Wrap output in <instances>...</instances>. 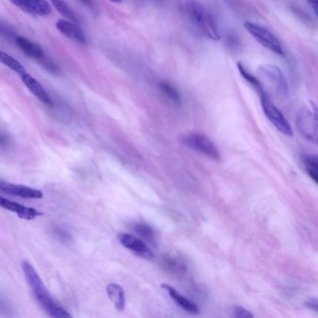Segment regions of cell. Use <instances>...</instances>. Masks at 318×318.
I'll use <instances>...</instances> for the list:
<instances>
[{
  "label": "cell",
  "mask_w": 318,
  "mask_h": 318,
  "mask_svg": "<svg viewBox=\"0 0 318 318\" xmlns=\"http://www.w3.org/2000/svg\"><path fill=\"white\" fill-rule=\"evenodd\" d=\"M21 269L38 302L49 317L53 318H71V315L68 312L52 299L40 275L28 261L23 260L21 262Z\"/></svg>",
  "instance_id": "obj_1"
},
{
  "label": "cell",
  "mask_w": 318,
  "mask_h": 318,
  "mask_svg": "<svg viewBox=\"0 0 318 318\" xmlns=\"http://www.w3.org/2000/svg\"><path fill=\"white\" fill-rule=\"evenodd\" d=\"M185 8L190 21L206 38L218 41L220 36L214 18L198 0H186Z\"/></svg>",
  "instance_id": "obj_2"
},
{
  "label": "cell",
  "mask_w": 318,
  "mask_h": 318,
  "mask_svg": "<svg viewBox=\"0 0 318 318\" xmlns=\"http://www.w3.org/2000/svg\"><path fill=\"white\" fill-rule=\"evenodd\" d=\"M244 27L262 47L278 55L284 54V50L280 41L267 27L254 21H246Z\"/></svg>",
  "instance_id": "obj_3"
},
{
  "label": "cell",
  "mask_w": 318,
  "mask_h": 318,
  "mask_svg": "<svg viewBox=\"0 0 318 318\" xmlns=\"http://www.w3.org/2000/svg\"><path fill=\"white\" fill-rule=\"evenodd\" d=\"M259 96L263 112L266 115L268 120L274 124V126L279 132L286 134L287 136H292L293 130L290 123H288L287 118L279 110L276 106L271 101L267 92H263Z\"/></svg>",
  "instance_id": "obj_4"
},
{
  "label": "cell",
  "mask_w": 318,
  "mask_h": 318,
  "mask_svg": "<svg viewBox=\"0 0 318 318\" xmlns=\"http://www.w3.org/2000/svg\"><path fill=\"white\" fill-rule=\"evenodd\" d=\"M181 141L187 148L193 149L198 153L203 154L204 156L215 161H218L220 159V154L215 144L204 134L191 133L185 135Z\"/></svg>",
  "instance_id": "obj_5"
},
{
  "label": "cell",
  "mask_w": 318,
  "mask_h": 318,
  "mask_svg": "<svg viewBox=\"0 0 318 318\" xmlns=\"http://www.w3.org/2000/svg\"><path fill=\"white\" fill-rule=\"evenodd\" d=\"M297 128L300 133L309 141L318 143V117L316 108H302L297 119Z\"/></svg>",
  "instance_id": "obj_6"
},
{
  "label": "cell",
  "mask_w": 318,
  "mask_h": 318,
  "mask_svg": "<svg viewBox=\"0 0 318 318\" xmlns=\"http://www.w3.org/2000/svg\"><path fill=\"white\" fill-rule=\"evenodd\" d=\"M258 73L263 76L270 85L276 88V92L281 95L288 93V83L282 69L276 64H264L259 67Z\"/></svg>",
  "instance_id": "obj_7"
},
{
  "label": "cell",
  "mask_w": 318,
  "mask_h": 318,
  "mask_svg": "<svg viewBox=\"0 0 318 318\" xmlns=\"http://www.w3.org/2000/svg\"><path fill=\"white\" fill-rule=\"evenodd\" d=\"M118 239L122 246L132 251L135 255L144 257L146 259H152L154 257L152 250L147 246L143 241L135 236L129 233H119Z\"/></svg>",
  "instance_id": "obj_8"
},
{
  "label": "cell",
  "mask_w": 318,
  "mask_h": 318,
  "mask_svg": "<svg viewBox=\"0 0 318 318\" xmlns=\"http://www.w3.org/2000/svg\"><path fill=\"white\" fill-rule=\"evenodd\" d=\"M0 207L17 214L20 218L25 220H33L36 217L43 215V213L36 210L35 208L26 207L24 205H20L13 201H10L1 196H0Z\"/></svg>",
  "instance_id": "obj_9"
},
{
  "label": "cell",
  "mask_w": 318,
  "mask_h": 318,
  "mask_svg": "<svg viewBox=\"0 0 318 318\" xmlns=\"http://www.w3.org/2000/svg\"><path fill=\"white\" fill-rule=\"evenodd\" d=\"M0 191L8 194L19 196L25 199H42L43 193L41 191L23 185L11 184L0 182Z\"/></svg>",
  "instance_id": "obj_10"
},
{
  "label": "cell",
  "mask_w": 318,
  "mask_h": 318,
  "mask_svg": "<svg viewBox=\"0 0 318 318\" xmlns=\"http://www.w3.org/2000/svg\"><path fill=\"white\" fill-rule=\"evenodd\" d=\"M21 82L25 85V87L30 91L40 101L47 105V106H52V101H51L50 95L46 90L43 88L40 82H38L36 79H34L31 75L27 74L26 72L22 75H21Z\"/></svg>",
  "instance_id": "obj_11"
},
{
  "label": "cell",
  "mask_w": 318,
  "mask_h": 318,
  "mask_svg": "<svg viewBox=\"0 0 318 318\" xmlns=\"http://www.w3.org/2000/svg\"><path fill=\"white\" fill-rule=\"evenodd\" d=\"M56 28L64 35L66 38L77 41L81 44L86 45L87 39L82 29L77 25L76 22L66 20H59L56 22Z\"/></svg>",
  "instance_id": "obj_12"
},
{
  "label": "cell",
  "mask_w": 318,
  "mask_h": 318,
  "mask_svg": "<svg viewBox=\"0 0 318 318\" xmlns=\"http://www.w3.org/2000/svg\"><path fill=\"white\" fill-rule=\"evenodd\" d=\"M161 287L164 288V290H166L174 302L186 312L193 315H197L199 313V308L197 307V305L190 299H188L187 297H185L183 295H181L177 290L174 289V287L167 284H163Z\"/></svg>",
  "instance_id": "obj_13"
},
{
  "label": "cell",
  "mask_w": 318,
  "mask_h": 318,
  "mask_svg": "<svg viewBox=\"0 0 318 318\" xmlns=\"http://www.w3.org/2000/svg\"><path fill=\"white\" fill-rule=\"evenodd\" d=\"M15 42H16L17 46L20 48L21 51L31 58H34V59L40 61L45 56L44 51L42 50L41 46L33 41L27 40L26 38L18 36L15 38Z\"/></svg>",
  "instance_id": "obj_14"
},
{
  "label": "cell",
  "mask_w": 318,
  "mask_h": 318,
  "mask_svg": "<svg viewBox=\"0 0 318 318\" xmlns=\"http://www.w3.org/2000/svg\"><path fill=\"white\" fill-rule=\"evenodd\" d=\"M106 293L116 309L120 312L124 311L126 300L123 287L118 284L111 283L106 287Z\"/></svg>",
  "instance_id": "obj_15"
},
{
  "label": "cell",
  "mask_w": 318,
  "mask_h": 318,
  "mask_svg": "<svg viewBox=\"0 0 318 318\" xmlns=\"http://www.w3.org/2000/svg\"><path fill=\"white\" fill-rule=\"evenodd\" d=\"M237 67H238V70H239V73L241 74V76L246 80V82H248L255 90H256V92L260 95V94H262L263 92H266L265 90H264V88H263V86H262V84H261V82H259L258 81V79L257 78H256L254 75H252L250 72L248 71L247 69H246V66L243 64H241L240 62H238L237 63Z\"/></svg>",
  "instance_id": "obj_16"
},
{
  "label": "cell",
  "mask_w": 318,
  "mask_h": 318,
  "mask_svg": "<svg viewBox=\"0 0 318 318\" xmlns=\"http://www.w3.org/2000/svg\"><path fill=\"white\" fill-rule=\"evenodd\" d=\"M163 265L168 272L174 274H184L186 272V265L183 261L170 255H167L163 258Z\"/></svg>",
  "instance_id": "obj_17"
},
{
  "label": "cell",
  "mask_w": 318,
  "mask_h": 318,
  "mask_svg": "<svg viewBox=\"0 0 318 318\" xmlns=\"http://www.w3.org/2000/svg\"><path fill=\"white\" fill-rule=\"evenodd\" d=\"M0 63L9 67L12 71L16 72L19 75H22L25 73L24 66L17 61L15 58L9 55L7 52L0 50Z\"/></svg>",
  "instance_id": "obj_18"
},
{
  "label": "cell",
  "mask_w": 318,
  "mask_h": 318,
  "mask_svg": "<svg viewBox=\"0 0 318 318\" xmlns=\"http://www.w3.org/2000/svg\"><path fill=\"white\" fill-rule=\"evenodd\" d=\"M55 10H57L64 17L71 20L72 21L78 23L80 20L78 16L74 13V11L68 7V5L64 0H50Z\"/></svg>",
  "instance_id": "obj_19"
},
{
  "label": "cell",
  "mask_w": 318,
  "mask_h": 318,
  "mask_svg": "<svg viewBox=\"0 0 318 318\" xmlns=\"http://www.w3.org/2000/svg\"><path fill=\"white\" fill-rule=\"evenodd\" d=\"M133 231L143 238L145 241L150 243L151 245H155L156 241H155V234H154V231L152 230L151 227H149L147 224L144 223H135L133 225Z\"/></svg>",
  "instance_id": "obj_20"
},
{
  "label": "cell",
  "mask_w": 318,
  "mask_h": 318,
  "mask_svg": "<svg viewBox=\"0 0 318 318\" xmlns=\"http://www.w3.org/2000/svg\"><path fill=\"white\" fill-rule=\"evenodd\" d=\"M303 164L310 177L318 183V157L316 155L304 156Z\"/></svg>",
  "instance_id": "obj_21"
},
{
  "label": "cell",
  "mask_w": 318,
  "mask_h": 318,
  "mask_svg": "<svg viewBox=\"0 0 318 318\" xmlns=\"http://www.w3.org/2000/svg\"><path fill=\"white\" fill-rule=\"evenodd\" d=\"M32 10L36 15L47 16L51 14V7L46 0H28Z\"/></svg>",
  "instance_id": "obj_22"
},
{
  "label": "cell",
  "mask_w": 318,
  "mask_h": 318,
  "mask_svg": "<svg viewBox=\"0 0 318 318\" xmlns=\"http://www.w3.org/2000/svg\"><path fill=\"white\" fill-rule=\"evenodd\" d=\"M160 89L162 90V92L164 93V95L170 99L171 101H173L174 104H180V96L178 94L177 91L174 89V87L166 82H161L160 83Z\"/></svg>",
  "instance_id": "obj_23"
},
{
  "label": "cell",
  "mask_w": 318,
  "mask_h": 318,
  "mask_svg": "<svg viewBox=\"0 0 318 318\" xmlns=\"http://www.w3.org/2000/svg\"><path fill=\"white\" fill-rule=\"evenodd\" d=\"M15 6L20 8L21 10H23L24 12L30 14L32 16H35L32 8H31L30 3L28 0H10Z\"/></svg>",
  "instance_id": "obj_24"
},
{
  "label": "cell",
  "mask_w": 318,
  "mask_h": 318,
  "mask_svg": "<svg viewBox=\"0 0 318 318\" xmlns=\"http://www.w3.org/2000/svg\"><path fill=\"white\" fill-rule=\"evenodd\" d=\"M233 317L238 318H253L254 316L251 312H249L246 308L242 306H234L233 307Z\"/></svg>",
  "instance_id": "obj_25"
},
{
  "label": "cell",
  "mask_w": 318,
  "mask_h": 318,
  "mask_svg": "<svg viewBox=\"0 0 318 318\" xmlns=\"http://www.w3.org/2000/svg\"><path fill=\"white\" fill-rule=\"evenodd\" d=\"M305 306L306 307L309 308V309H312V310H314V311H318V299L316 298V297H311V298H309L308 300H306L305 301Z\"/></svg>",
  "instance_id": "obj_26"
},
{
  "label": "cell",
  "mask_w": 318,
  "mask_h": 318,
  "mask_svg": "<svg viewBox=\"0 0 318 318\" xmlns=\"http://www.w3.org/2000/svg\"><path fill=\"white\" fill-rule=\"evenodd\" d=\"M308 4L312 7L315 14L318 15V0H307Z\"/></svg>",
  "instance_id": "obj_27"
},
{
  "label": "cell",
  "mask_w": 318,
  "mask_h": 318,
  "mask_svg": "<svg viewBox=\"0 0 318 318\" xmlns=\"http://www.w3.org/2000/svg\"><path fill=\"white\" fill-rule=\"evenodd\" d=\"M0 34L2 35H9V32L5 29V27L0 23Z\"/></svg>",
  "instance_id": "obj_28"
},
{
  "label": "cell",
  "mask_w": 318,
  "mask_h": 318,
  "mask_svg": "<svg viewBox=\"0 0 318 318\" xmlns=\"http://www.w3.org/2000/svg\"><path fill=\"white\" fill-rule=\"evenodd\" d=\"M81 2H82L83 4H85V5H87V6H92V0H80Z\"/></svg>",
  "instance_id": "obj_29"
},
{
  "label": "cell",
  "mask_w": 318,
  "mask_h": 318,
  "mask_svg": "<svg viewBox=\"0 0 318 318\" xmlns=\"http://www.w3.org/2000/svg\"><path fill=\"white\" fill-rule=\"evenodd\" d=\"M109 1H111L113 3H121L123 0H109Z\"/></svg>",
  "instance_id": "obj_30"
}]
</instances>
